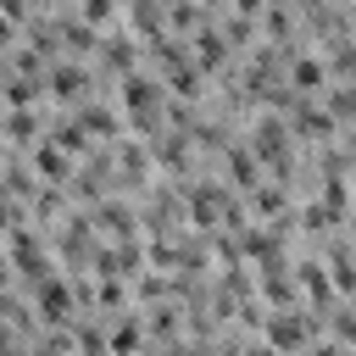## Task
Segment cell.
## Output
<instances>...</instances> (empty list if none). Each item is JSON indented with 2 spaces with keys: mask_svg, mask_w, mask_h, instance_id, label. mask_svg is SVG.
<instances>
[{
  "mask_svg": "<svg viewBox=\"0 0 356 356\" xmlns=\"http://www.w3.org/2000/svg\"><path fill=\"white\" fill-rule=\"evenodd\" d=\"M284 83L295 89V95H323L334 78H328V67H323V50H295L289 61H284Z\"/></svg>",
  "mask_w": 356,
  "mask_h": 356,
  "instance_id": "obj_6",
  "label": "cell"
},
{
  "mask_svg": "<svg viewBox=\"0 0 356 356\" xmlns=\"http://www.w3.org/2000/svg\"><path fill=\"white\" fill-rule=\"evenodd\" d=\"M300 356H350V345H345V339H334V334H312Z\"/></svg>",
  "mask_w": 356,
  "mask_h": 356,
  "instance_id": "obj_14",
  "label": "cell"
},
{
  "mask_svg": "<svg viewBox=\"0 0 356 356\" xmlns=\"http://www.w3.org/2000/svg\"><path fill=\"white\" fill-rule=\"evenodd\" d=\"M0 122H6V106H0Z\"/></svg>",
  "mask_w": 356,
  "mask_h": 356,
  "instance_id": "obj_19",
  "label": "cell"
},
{
  "mask_svg": "<svg viewBox=\"0 0 356 356\" xmlns=\"http://www.w3.org/2000/svg\"><path fill=\"white\" fill-rule=\"evenodd\" d=\"M22 156H28V167H33V178H39V184H67V178H72V167H78V161H72L67 150H56L50 139L28 145Z\"/></svg>",
  "mask_w": 356,
  "mask_h": 356,
  "instance_id": "obj_10",
  "label": "cell"
},
{
  "mask_svg": "<svg viewBox=\"0 0 356 356\" xmlns=\"http://www.w3.org/2000/svg\"><path fill=\"white\" fill-rule=\"evenodd\" d=\"M89 222H95V234L100 239H139V200H128V195H106V200H95L89 206Z\"/></svg>",
  "mask_w": 356,
  "mask_h": 356,
  "instance_id": "obj_5",
  "label": "cell"
},
{
  "mask_svg": "<svg viewBox=\"0 0 356 356\" xmlns=\"http://www.w3.org/2000/svg\"><path fill=\"white\" fill-rule=\"evenodd\" d=\"M72 11H78L83 22H95V28H111V22L122 17V0H72Z\"/></svg>",
  "mask_w": 356,
  "mask_h": 356,
  "instance_id": "obj_13",
  "label": "cell"
},
{
  "mask_svg": "<svg viewBox=\"0 0 356 356\" xmlns=\"http://www.w3.org/2000/svg\"><path fill=\"white\" fill-rule=\"evenodd\" d=\"M278 356H300L312 334H323V317L312 306H267L261 312V328H256Z\"/></svg>",
  "mask_w": 356,
  "mask_h": 356,
  "instance_id": "obj_2",
  "label": "cell"
},
{
  "mask_svg": "<svg viewBox=\"0 0 356 356\" xmlns=\"http://www.w3.org/2000/svg\"><path fill=\"white\" fill-rule=\"evenodd\" d=\"M17 33H22V28H17V22H11V17H6V11H0V56H6V50H11V44H17Z\"/></svg>",
  "mask_w": 356,
  "mask_h": 356,
  "instance_id": "obj_17",
  "label": "cell"
},
{
  "mask_svg": "<svg viewBox=\"0 0 356 356\" xmlns=\"http://www.w3.org/2000/svg\"><path fill=\"white\" fill-rule=\"evenodd\" d=\"M139 345H145V317H139V306L111 312V317H106V350H111V356H139Z\"/></svg>",
  "mask_w": 356,
  "mask_h": 356,
  "instance_id": "obj_8",
  "label": "cell"
},
{
  "mask_svg": "<svg viewBox=\"0 0 356 356\" xmlns=\"http://www.w3.org/2000/svg\"><path fill=\"white\" fill-rule=\"evenodd\" d=\"M28 306H33V317H39L44 328H61V323H72V312H78V289H72V278L56 267V273H44L39 284H28Z\"/></svg>",
  "mask_w": 356,
  "mask_h": 356,
  "instance_id": "obj_4",
  "label": "cell"
},
{
  "mask_svg": "<svg viewBox=\"0 0 356 356\" xmlns=\"http://www.w3.org/2000/svg\"><path fill=\"white\" fill-rule=\"evenodd\" d=\"M89 95H106V89L95 83V67H89V61L61 56V61L44 67V100H50V106H78V100H89Z\"/></svg>",
  "mask_w": 356,
  "mask_h": 356,
  "instance_id": "obj_3",
  "label": "cell"
},
{
  "mask_svg": "<svg viewBox=\"0 0 356 356\" xmlns=\"http://www.w3.org/2000/svg\"><path fill=\"white\" fill-rule=\"evenodd\" d=\"M0 139H6L11 150H28V145H39V139H44V106H17V111H6V122H0Z\"/></svg>",
  "mask_w": 356,
  "mask_h": 356,
  "instance_id": "obj_9",
  "label": "cell"
},
{
  "mask_svg": "<svg viewBox=\"0 0 356 356\" xmlns=\"http://www.w3.org/2000/svg\"><path fill=\"white\" fill-rule=\"evenodd\" d=\"M33 6H39V0H0V11H6V17L17 22V28H22L28 17H33Z\"/></svg>",
  "mask_w": 356,
  "mask_h": 356,
  "instance_id": "obj_15",
  "label": "cell"
},
{
  "mask_svg": "<svg viewBox=\"0 0 356 356\" xmlns=\"http://www.w3.org/2000/svg\"><path fill=\"white\" fill-rule=\"evenodd\" d=\"M0 289H17V273H11V261H6V250H0Z\"/></svg>",
  "mask_w": 356,
  "mask_h": 356,
  "instance_id": "obj_18",
  "label": "cell"
},
{
  "mask_svg": "<svg viewBox=\"0 0 356 356\" xmlns=\"http://www.w3.org/2000/svg\"><path fill=\"white\" fill-rule=\"evenodd\" d=\"M0 250H6V261H11V273H17V284H22V289H28V284H39L44 273H56L50 239H44V228H33L28 217H22L17 228H6V234H0Z\"/></svg>",
  "mask_w": 356,
  "mask_h": 356,
  "instance_id": "obj_1",
  "label": "cell"
},
{
  "mask_svg": "<svg viewBox=\"0 0 356 356\" xmlns=\"http://www.w3.org/2000/svg\"><path fill=\"white\" fill-rule=\"evenodd\" d=\"M83 306H95V312H122V306H134V295H128V278H89V300Z\"/></svg>",
  "mask_w": 356,
  "mask_h": 356,
  "instance_id": "obj_11",
  "label": "cell"
},
{
  "mask_svg": "<svg viewBox=\"0 0 356 356\" xmlns=\"http://www.w3.org/2000/svg\"><path fill=\"white\" fill-rule=\"evenodd\" d=\"M211 22V11L206 6H195V0H167V33H178V39H189L195 28H206Z\"/></svg>",
  "mask_w": 356,
  "mask_h": 356,
  "instance_id": "obj_12",
  "label": "cell"
},
{
  "mask_svg": "<svg viewBox=\"0 0 356 356\" xmlns=\"http://www.w3.org/2000/svg\"><path fill=\"white\" fill-rule=\"evenodd\" d=\"M245 200V217L250 222H273V217H284L289 206H295V195H289V184H278V178H261L250 195H239Z\"/></svg>",
  "mask_w": 356,
  "mask_h": 356,
  "instance_id": "obj_7",
  "label": "cell"
},
{
  "mask_svg": "<svg viewBox=\"0 0 356 356\" xmlns=\"http://www.w3.org/2000/svg\"><path fill=\"white\" fill-rule=\"evenodd\" d=\"M239 356H278V350H273L261 334H245V339H239Z\"/></svg>",
  "mask_w": 356,
  "mask_h": 356,
  "instance_id": "obj_16",
  "label": "cell"
}]
</instances>
